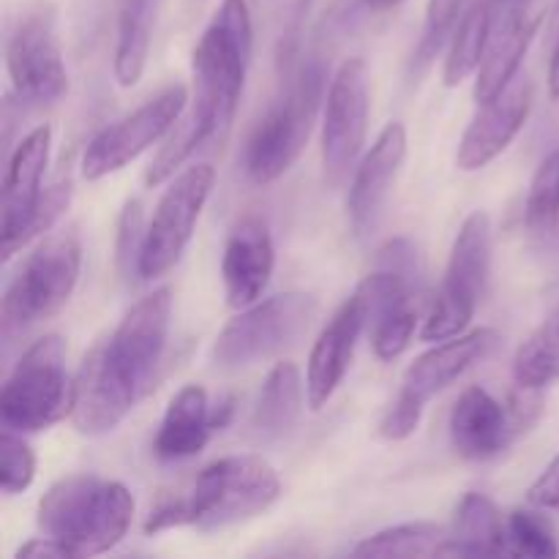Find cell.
I'll use <instances>...</instances> for the list:
<instances>
[{
	"label": "cell",
	"instance_id": "cell-34",
	"mask_svg": "<svg viewBox=\"0 0 559 559\" xmlns=\"http://www.w3.org/2000/svg\"><path fill=\"white\" fill-rule=\"evenodd\" d=\"M142 222H145L142 202L140 200L126 202L118 218V240H115V262H118V271L123 273L126 278H129L131 273L140 276V257H142V246H145V233H147V229L142 227Z\"/></svg>",
	"mask_w": 559,
	"mask_h": 559
},
{
	"label": "cell",
	"instance_id": "cell-21",
	"mask_svg": "<svg viewBox=\"0 0 559 559\" xmlns=\"http://www.w3.org/2000/svg\"><path fill=\"white\" fill-rule=\"evenodd\" d=\"M497 344H500V333L495 328H478V331L464 333V336L445 338L435 349L415 358V364L404 371L402 391L399 393L426 407L429 399H435L437 393L453 385L473 366L484 364L495 353Z\"/></svg>",
	"mask_w": 559,
	"mask_h": 559
},
{
	"label": "cell",
	"instance_id": "cell-19",
	"mask_svg": "<svg viewBox=\"0 0 559 559\" xmlns=\"http://www.w3.org/2000/svg\"><path fill=\"white\" fill-rule=\"evenodd\" d=\"M366 325H369L366 306L360 295L353 293L333 314V320L322 328L320 338L311 347L309 366H306V402L314 413H320L342 385Z\"/></svg>",
	"mask_w": 559,
	"mask_h": 559
},
{
	"label": "cell",
	"instance_id": "cell-16",
	"mask_svg": "<svg viewBox=\"0 0 559 559\" xmlns=\"http://www.w3.org/2000/svg\"><path fill=\"white\" fill-rule=\"evenodd\" d=\"M546 14V0H491V36L484 63L475 80L478 104L489 102L522 71L540 20Z\"/></svg>",
	"mask_w": 559,
	"mask_h": 559
},
{
	"label": "cell",
	"instance_id": "cell-3",
	"mask_svg": "<svg viewBox=\"0 0 559 559\" xmlns=\"http://www.w3.org/2000/svg\"><path fill=\"white\" fill-rule=\"evenodd\" d=\"M134 519V497L118 480L69 475L49 486L38 502V527L71 557L104 555L126 538Z\"/></svg>",
	"mask_w": 559,
	"mask_h": 559
},
{
	"label": "cell",
	"instance_id": "cell-2",
	"mask_svg": "<svg viewBox=\"0 0 559 559\" xmlns=\"http://www.w3.org/2000/svg\"><path fill=\"white\" fill-rule=\"evenodd\" d=\"M251 60V16L246 0H222L216 16L194 47L191 115L173 131L147 167L145 183L158 186L205 145H224L238 112Z\"/></svg>",
	"mask_w": 559,
	"mask_h": 559
},
{
	"label": "cell",
	"instance_id": "cell-8",
	"mask_svg": "<svg viewBox=\"0 0 559 559\" xmlns=\"http://www.w3.org/2000/svg\"><path fill=\"white\" fill-rule=\"evenodd\" d=\"M74 385L66 371V342L44 336L25 349L0 391L3 429L38 435L71 413Z\"/></svg>",
	"mask_w": 559,
	"mask_h": 559
},
{
	"label": "cell",
	"instance_id": "cell-35",
	"mask_svg": "<svg viewBox=\"0 0 559 559\" xmlns=\"http://www.w3.org/2000/svg\"><path fill=\"white\" fill-rule=\"evenodd\" d=\"M420 418H424V404L413 402V399L399 393L396 402L388 407V413L380 420V437L391 442H402L418 431Z\"/></svg>",
	"mask_w": 559,
	"mask_h": 559
},
{
	"label": "cell",
	"instance_id": "cell-18",
	"mask_svg": "<svg viewBox=\"0 0 559 559\" xmlns=\"http://www.w3.org/2000/svg\"><path fill=\"white\" fill-rule=\"evenodd\" d=\"M404 156H407V129L402 123H388L360 162L353 186H349V224H353L358 240L371 238L380 227Z\"/></svg>",
	"mask_w": 559,
	"mask_h": 559
},
{
	"label": "cell",
	"instance_id": "cell-31",
	"mask_svg": "<svg viewBox=\"0 0 559 559\" xmlns=\"http://www.w3.org/2000/svg\"><path fill=\"white\" fill-rule=\"evenodd\" d=\"M508 551L511 557L551 559L559 555L555 530L533 511H513L508 516Z\"/></svg>",
	"mask_w": 559,
	"mask_h": 559
},
{
	"label": "cell",
	"instance_id": "cell-37",
	"mask_svg": "<svg viewBox=\"0 0 559 559\" xmlns=\"http://www.w3.org/2000/svg\"><path fill=\"white\" fill-rule=\"evenodd\" d=\"M16 557H25V559H69L71 551L66 549L63 544H58V540L52 538H36L31 540V544L22 546L20 551H16Z\"/></svg>",
	"mask_w": 559,
	"mask_h": 559
},
{
	"label": "cell",
	"instance_id": "cell-15",
	"mask_svg": "<svg viewBox=\"0 0 559 559\" xmlns=\"http://www.w3.org/2000/svg\"><path fill=\"white\" fill-rule=\"evenodd\" d=\"M52 129L47 123L33 129L11 153L3 178L0 200V238L3 260H11L16 249L38 238V211H41V180L49 164Z\"/></svg>",
	"mask_w": 559,
	"mask_h": 559
},
{
	"label": "cell",
	"instance_id": "cell-30",
	"mask_svg": "<svg viewBox=\"0 0 559 559\" xmlns=\"http://www.w3.org/2000/svg\"><path fill=\"white\" fill-rule=\"evenodd\" d=\"M524 224L533 235H551L559 227V147L540 162L530 183Z\"/></svg>",
	"mask_w": 559,
	"mask_h": 559
},
{
	"label": "cell",
	"instance_id": "cell-23",
	"mask_svg": "<svg viewBox=\"0 0 559 559\" xmlns=\"http://www.w3.org/2000/svg\"><path fill=\"white\" fill-rule=\"evenodd\" d=\"M508 551V516L484 495H467L456 508L448 557H502Z\"/></svg>",
	"mask_w": 559,
	"mask_h": 559
},
{
	"label": "cell",
	"instance_id": "cell-13",
	"mask_svg": "<svg viewBox=\"0 0 559 559\" xmlns=\"http://www.w3.org/2000/svg\"><path fill=\"white\" fill-rule=\"evenodd\" d=\"M369 129V66L349 58L338 66L328 87L322 126V164L331 186H342L358 162Z\"/></svg>",
	"mask_w": 559,
	"mask_h": 559
},
{
	"label": "cell",
	"instance_id": "cell-26",
	"mask_svg": "<svg viewBox=\"0 0 559 559\" xmlns=\"http://www.w3.org/2000/svg\"><path fill=\"white\" fill-rule=\"evenodd\" d=\"M451 530L442 524L415 522L369 535L353 549L355 557H448Z\"/></svg>",
	"mask_w": 559,
	"mask_h": 559
},
{
	"label": "cell",
	"instance_id": "cell-6",
	"mask_svg": "<svg viewBox=\"0 0 559 559\" xmlns=\"http://www.w3.org/2000/svg\"><path fill=\"white\" fill-rule=\"evenodd\" d=\"M82 271V246L76 229L49 235L22 262L0 304L3 336L31 331L38 322L58 314L74 295Z\"/></svg>",
	"mask_w": 559,
	"mask_h": 559
},
{
	"label": "cell",
	"instance_id": "cell-25",
	"mask_svg": "<svg viewBox=\"0 0 559 559\" xmlns=\"http://www.w3.org/2000/svg\"><path fill=\"white\" fill-rule=\"evenodd\" d=\"M158 5L162 0H126L123 3L118 44H115V80L120 87H134L145 74Z\"/></svg>",
	"mask_w": 559,
	"mask_h": 559
},
{
	"label": "cell",
	"instance_id": "cell-11",
	"mask_svg": "<svg viewBox=\"0 0 559 559\" xmlns=\"http://www.w3.org/2000/svg\"><path fill=\"white\" fill-rule=\"evenodd\" d=\"M186 104H189V91L175 82L156 93L151 102L136 107L134 112L98 131L82 156V175L87 180H102L129 167L136 156H142L147 147L156 145L164 134L175 129Z\"/></svg>",
	"mask_w": 559,
	"mask_h": 559
},
{
	"label": "cell",
	"instance_id": "cell-5",
	"mask_svg": "<svg viewBox=\"0 0 559 559\" xmlns=\"http://www.w3.org/2000/svg\"><path fill=\"white\" fill-rule=\"evenodd\" d=\"M282 495V480L271 462L254 453L224 456L197 475L189 497H183V527L200 533L233 527V524L265 513Z\"/></svg>",
	"mask_w": 559,
	"mask_h": 559
},
{
	"label": "cell",
	"instance_id": "cell-24",
	"mask_svg": "<svg viewBox=\"0 0 559 559\" xmlns=\"http://www.w3.org/2000/svg\"><path fill=\"white\" fill-rule=\"evenodd\" d=\"M300 409H304L300 371L289 360H282V364L273 366L265 385H262L260 399L254 404V415H251V429L260 440L273 442L293 431V426L300 418Z\"/></svg>",
	"mask_w": 559,
	"mask_h": 559
},
{
	"label": "cell",
	"instance_id": "cell-17",
	"mask_svg": "<svg viewBox=\"0 0 559 559\" xmlns=\"http://www.w3.org/2000/svg\"><path fill=\"white\" fill-rule=\"evenodd\" d=\"M533 109V82L519 71L497 96L480 104L478 115L464 131L456 151V167L462 173H478L495 162L524 129Z\"/></svg>",
	"mask_w": 559,
	"mask_h": 559
},
{
	"label": "cell",
	"instance_id": "cell-27",
	"mask_svg": "<svg viewBox=\"0 0 559 559\" xmlns=\"http://www.w3.org/2000/svg\"><path fill=\"white\" fill-rule=\"evenodd\" d=\"M489 36L491 0H473L451 38V52H448L445 71H442V80L448 87L462 85L475 69H480L486 47H489Z\"/></svg>",
	"mask_w": 559,
	"mask_h": 559
},
{
	"label": "cell",
	"instance_id": "cell-33",
	"mask_svg": "<svg viewBox=\"0 0 559 559\" xmlns=\"http://www.w3.org/2000/svg\"><path fill=\"white\" fill-rule=\"evenodd\" d=\"M36 478V453L22 440L20 431L3 429L0 435V486L5 495H22Z\"/></svg>",
	"mask_w": 559,
	"mask_h": 559
},
{
	"label": "cell",
	"instance_id": "cell-7",
	"mask_svg": "<svg viewBox=\"0 0 559 559\" xmlns=\"http://www.w3.org/2000/svg\"><path fill=\"white\" fill-rule=\"evenodd\" d=\"M320 314L311 293H284L246 306L213 342V366L227 371L262 364L293 349Z\"/></svg>",
	"mask_w": 559,
	"mask_h": 559
},
{
	"label": "cell",
	"instance_id": "cell-22",
	"mask_svg": "<svg viewBox=\"0 0 559 559\" xmlns=\"http://www.w3.org/2000/svg\"><path fill=\"white\" fill-rule=\"evenodd\" d=\"M216 429L213 409L202 385H186L169 399L167 413L153 440V453L162 462H183L207 445Z\"/></svg>",
	"mask_w": 559,
	"mask_h": 559
},
{
	"label": "cell",
	"instance_id": "cell-12",
	"mask_svg": "<svg viewBox=\"0 0 559 559\" xmlns=\"http://www.w3.org/2000/svg\"><path fill=\"white\" fill-rule=\"evenodd\" d=\"M538 393L522 388V396L513 399V409H508L486 388H467L451 413L453 451L469 462H489L500 456L538 420L544 404Z\"/></svg>",
	"mask_w": 559,
	"mask_h": 559
},
{
	"label": "cell",
	"instance_id": "cell-20",
	"mask_svg": "<svg viewBox=\"0 0 559 559\" xmlns=\"http://www.w3.org/2000/svg\"><path fill=\"white\" fill-rule=\"evenodd\" d=\"M276 265L273 235L265 218L243 216L229 233L222 257L224 295L233 309L257 304L265 293Z\"/></svg>",
	"mask_w": 559,
	"mask_h": 559
},
{
	"label": "cell",
	"instance_id": "cell-4",
	"mask_svg": "<svg viewBox=\"0 0 559 559\" xmlns=\"http://www.w3.org/2000/svg\"><path fill=\"white\" fill-rule=\"evenodd\" d=\"M325 82L328 69L320 52L300 60L284 93L267 109L246 147V173L254 183H273L298 162L314 129Z\"/></svg>",
	"mask_w": 559,
	"mask_h": 559
},
{
	"label": "cell",
	"instance_id": "cell-29",
	"mask_svg": "<svg viewBox=\"0 0 559 559\" xmlns=\"http://www.w3.org/2000/svg\"><path fill=\"white\" fill-rule=\"evenodd\" d=\"M469 3L473 0H429L424 33H420V41L413 55V76H424L429 71V66L435 63V58L445 47L448 38H453V33H456Z\"/></svg>",
	"mask_w": 559,
	"mask_h": 559
},
{
	"label": "cell",
	"instance_id": "cell-28",
	"mask_svg": "<svg viewBox=\"0 0 559 559\" xmlns=\"http://www.w3.org/2000/svg\"><path fill=\"white\" fill-rule=\"evenodd\" d=\"M513 380L527 391H544L559 380V306L519 347L513 358Z\"/></svg>",
	"mask_w": 559,
	"mask_h": 559
},
{
	"label": "cell",
	"instance_id": "cell-32",
	"mask_svg": "<svg viewBox=\"0 0 559 559\" xmlns=\"http://www.w3.org/2000/svg\"><path fill=\"white\" fill-rule=\"evenodd\" d=\"M415 325H418V306L415 300L385 311L371 322V344L380 360H396L413 342Z\"/></svg>",
	"mask_w": 559,
	"mask_h": 559
},
{
	"label": "cell",
	"instance_id": "cell-36",
	"mask_svg": "<svg viewBox=\"0 0 559 559\" xmlns=\"http://www.w3.org/2000/svg\"><path fill=\"white\" fill-rule=\"evenodd\" d=\"M530 502L544 511L559 513V456L551 459L549 467L540 473V478L530 486Z\"/></svg>",
	"mask_w": 559,
	"mask_h": 559
},
{
	"label": "cell",
	"instance_id": "cell-10",
	"mask_svg": "<svg viewBox=\"0 0 559 559\" xmlns=\"http://www.w3.org/2000/svg\"><path fill=\"white\" fill-rule=\"evenodd\" d=\"M213 183H216V169L211 164H191L167 186L147 224L140 257V278L151 282L178 265L186 246L191 243Z\"/></svg>",
	"mask_w": 559,
	"mask_h": 559
},
{
	"label": "cell",
	"instance_id": "cell-1",
	"mask_svg": "<svg viewBox=\"0 0 559 559\" xmlns=\"http://www.w3.org/2000/svg\"><path fill=\"white\" fill-rule=\"evenodd\" d=\"M173 320V293L167 287L145 295L107 338L80 364L71 399V420L87 437L118 429L151 388L164 358Z\"/></svg>",
	"mask_w": 559,
	"mask_h": 559
},
{
	"label": "cell",
	"instance_id": "cell-39",
	"mask_svg": "<svg viewBox=\"0 0 559 559\" xmlns=\"http://www.w3.org/2000/svg\"><path fill=\"white\" fill-rule=\"evenodd\" d=\"M364 3L374 11H385V9H393V5H399L402 0H364Z\"/></svg>",
	"mask_w": 559,
	"mask_h": 559
},
{
	"label": "cell",
	"instance_id": "cell-14",
	"mask_svg": "<svg viewBox=\"0 0 559 559\" xmlns=\"http://www.w3.org/2000/svg\"><path fill=\"white\" fill-rule=\"evenodd\" d=\"M11 85L27 104H52L69 91L63 52H60L55 14L47 5L27 11L9 36L5 47Z\"/></svg>",
	"mask_w": 559,
	"mask_h": 559
},
{
	"label": "cell",
	"instance_id": "cell-9",
	"mask_svg": "<svg viewBox=\"0 0 559 559\" xmlns=\"http://www.w3.org/2000/svg\"><path fill=\"white\" fill-rule=\"evenodd\" d=\"M491 267V222L484 211H475L464 218L456 240H453L451 260L445 278L435 295L426 325L420 336L426 342H445L459 336L473 322L480 295L486 289Z\"/></svg>",
	"mask_w": 559,
	"mask_h": 559
},
{
	"label": "cell",
	"instance_id": "cell-38",
	"mask_svg": "<svg viewBox=\"0 0 559 559\" xmlns=\"http://www.w3.org/2000/svg\"><path fill=\"white\" fill-rule=\"evenodd\" d=\"M549 93L551 98H559V31L555 49H551V63H549Z\"/></svg>",
	"mask_w": 559,
	"mask_h": 559
}]
</instances>
